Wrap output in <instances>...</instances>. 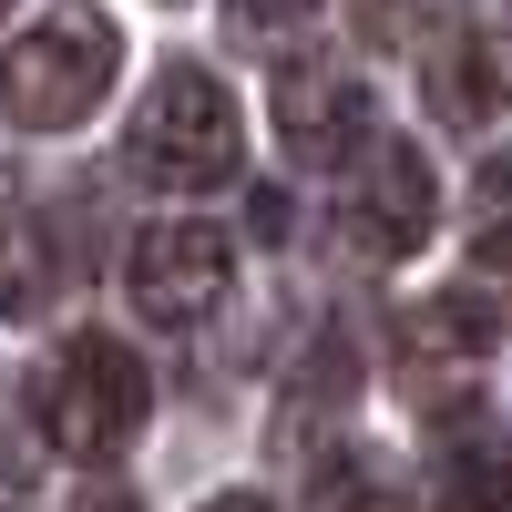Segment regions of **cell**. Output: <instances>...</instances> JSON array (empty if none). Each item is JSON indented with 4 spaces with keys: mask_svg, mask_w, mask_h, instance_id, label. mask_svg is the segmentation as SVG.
I'll use <instances>...</instances> for the list:
<instances>
[{
    "mask_svg": "<svg viewBox=\"0 0 512 512\" xmlns=\"http://www.w3.org/2000/svg\"><path fill=\"white\" fill-rule=\"evenodd\" d=\"M144 410H154V369H144V349H123L103 328L72 338L52 359V379H41V431H52V451H72V461H113L144 431Z\"/></svg>",
    "mask_w": 512,
    "mask_h": 512,
    "instance_id": "cell-3",
    "label": "cell"
},
{
    "mask_svg": "<svg viewBox=\"0 0 512 512\" xmlns=\"http://www.w3.org/2000/svg\"><path fill=\"white\" fill-rule=\"evenodd\" d=\"M431 512H512V431L451 420L431 461Z\"/></svg>",
    "mask_w": 512,
    "mask_h": 512,
    "instance_id": "cell-8",
    "label": "cell"
},
{
    "mask_svg": "<svg viewBox=\"0 0 512 512\" xmlns=\"http://www.w3.org/2000/svg\"><path fill=\"white\" fill-rule=\"evenodd\" d=\"M226 21H236L246 41H287V31L318 21V0H226Z\"/></svg>",
    "mask_w": 512,
    "mask_h": 512,
    "instance_id": "cell-12",
    "label": "cell"
},
{
    "mask_svg": "<svg viewBox=\"0 0 512 512\" xmlns=\"http://www.w3.org/2000/svg\"><path fill=\"white\" fill-rule=\"evenodd\" d=\"M134 164L154 185H226L246 164V123H236V93L205 62H164L154 93L134 103Z\"/></svg>",
    "mask_w": 512,
    "mask_h": 512,
    "instance_id": "cell-2",
    "label": "cell"
},
{
    "mask_svg": "<svg viewBox=\"0 0 512 512\" xmlns=\"http://www.w3.org/2000/svg\"><path fill=\"white\" fill-rule=\"evenodd\" d=\"M349 390H359V338H349V328H318L308 369H297V379H287V400H277L287 441H318L328 420H349Z\"/></svg>",
    "mask_w": 512,
    "mask_h": 512,
    "instance_id": "cell-9",
    "label": "cell"
},
{
    "mask_svg": "<svg viewBox=\"0 0 512 512\" xmlns=\"http://www.w3.org/2000/svg\"><path fill=\"white\" fill-rule=\"evenodd\" d=\"M431 216H441L431 154H420L410 134H369L359 164H349V185H338V236H349V256L400 267V256L431 246Z\"/></svg>",
    "mask_w": 512,
    "mask_h": 512,
    "instance_id": "cell-4",
    "label": "cell"
},
{
    "mask_svg": "<svg viewBox=\"0 0 512 512\" xmlns=\"http://www.w3.org/2000/svg\"><path fill=\"white\" fill-rule=\"evenodd\" d=\"M420 93L441 123H492L512 113V0L472 21H441V41L420 52Z\"/></svg>",
    "mask_w": 512,
    "mask_h": 512,
    "instance_id": "cell-7",
    "label": "cell"
},
{
    "mask_svg": "<svg viewBox=\"0 0 512 512\" xmlns=\"http://www.w3.org/2000/svg\"><path fill=\"white\" fill-rule=\"evenodd\" d=\"M267 113H277V144H287L297 164H349V154L369 144V82L338 62V52H297V62L277 72Z\"/></svg>",
    "mask_w": 512,
    "mask_h": 512,
    "instance_id": "cell-6",
    "label": "cell"
},
{
    "mask_svg": "<svg viewBox=\"0 0 512 512\" xmlns=\"http://www.w3.org/2000/svg\"><path fill=\"white\" fill-rule=\"evenodd\" d=\"M349 11H359L369 31H410V11H431V0H349Z\"/></svg>",
    "mask_w": 512,
    "mask_h": 512,
    "instance_id": "cell-14",
    "label": "cell"
},
{
    "mask_svg": "<svg viewBox=\"0 0 512 512\" xmlns=\"http://www.w3.org/2000/svg\"><path fill=\"white\" fill-rule=\"evenodd\" d=\"M113 72H123V31H113V11L62 0V11H41L11 52H0V113H11L21 134H72V123L103 113Z\"/></svg>",
    "mask_w": 512,
    "mask_h": 512,
    "instance_id": "cell-1",
    "label": "cell"
},
{
    "mask_svg": "<svg viewBox=\"0 0 512 512\" xmlns=\"http://www.w3.org/2000/svg\"><path fill=\"white\" fill-rule=\"evenodd\" d=\"M21 256H31V236H21L11 205H0V308H31V267Z\"/></svg>",
    "mask_w": 512,
    "mask_h": 512,
    "instance_id": "cell-13",
    "label": "cell"
},
{
    "mask_svg": "<svg viewBox=\"0 0 512 512\" xmlns=\"http://www.w3.org/2000/svg\"><path fill=\"white\" fill-rule=\"evenodd\" d=\"M318 512H410V492H400V472L379 451H349V461L318 472Z\"/></svg>",
    "mask_w": 512,
    "mask_h": 512,
    "instance_id": "cell-10",
    "label": "cell"
},
{
    "mask_svg": "<svg viewBox=\"0 0 512 512\" xmlns=\"http://www.w3.org/2000/svg\"><path fill=\"white\" fill-rule=\"evenodd\" d=\"M123 287H134V308L154 328H205L226 308V287H236V246H226V226H205V216H154L134 236Z\"/></svg>",
    "mask_w": 512,
    "mask_h": 512,
    "instance_id": "cell-5",
    "label": "cell"
},
{
    "mask_svg": "<svg viewBox=\"0 0 512 512\" xmlns=\"http://www.w3.org/2000/svg\"><path fill=\"white\" fill-rule=\"evenodd\" d=\"M472 267H512V154L482 164V226H472Z\"/></svg>",
    "mask_w": 512,
    "mask_h": 512,
    "instance_id": "cell-11",
    "label": "cell"
},
{
    "mask_svg": "<svg viewBox=\"0 0 512 512\" xmlns=\"http://www.w3.org/2000/svg\"><path fill=\"white\" fill-rule=\"evenodd\" d=\"M205 512H267V502H256V492H216V502H205Z\"/></svg>",
    "mask_w": 512,
    "mask_h": 512,
    "instance_id": "cell-16",
    "label": "cell"
},
{
    "mask_svg": "<svg viewBox=\"0 0 512 512\" xmlns=\"http://www.w3.org/2000/svg\"><path fill=\"white\" fill-rule=\"evenodd\" d=\"M82 512H144L134 492H93V502H82Z\"/></svg>",
    "mask_w": 512,
    "mask_h": 512,
    "instance_id": "cell-15",
    "label": "cell"
}]
</instances>
